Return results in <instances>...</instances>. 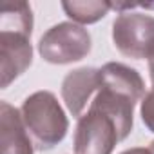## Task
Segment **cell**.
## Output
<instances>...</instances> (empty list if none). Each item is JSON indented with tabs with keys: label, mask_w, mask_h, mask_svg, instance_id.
Listing matches in <instances>:
<instances>
[{
	"label": "cell",
	"mask_w": 154,
	"mask_h": 154,
	"mask_svg": "<svg viewBox=\"0 0 154 154\" xmlns=\"http://www.w3.org/2000/svg\"><path fill=\"white\" fill-rule=\"evenodd\" d=\"M20 114L35 147L40 150L58 145L69 131L65 111L49 91H36L27 96L20 107Z\"/></svg>",
	"instance_id": "1"
},
{
	"label": "cell",
	"mask_w": 154,
	"mask_h": 154,
	"mask_svg": "<svg viewBox=\"0 0 154 154\" xmlns=\"http://www.w3.org/2000/svg\"><path fill=\"white\" fill-rule=\"evenodd\" d=\"M91 35L84 26L74 22H60L42 35L38 53L49 63L65 65L85 58L91 53Z\"/></svg>",
	"instance_id": "2"
},
{
	"label": "cell",
	"mask_w": 154,
	"mask_h": 154,
	"mask_svg": "<svg viewBox=\"0 0 154 154\" xmlns=\"http://www.w3.org/2000/svg\"><path fill=\"white\" fill-rule=\"evenodd\" d=\"M116 49L134 60H150L154 53V17L147 13H120L112 22Z\"/></svg>",
	"instance_id": "3"
},
{
	"label": "cell",
	"mask_w": 154,
	"mask_h": 154,
	"mask_svg": "<svg viewBox=\"0 0 154 154\" xmlns=\"http://www.w3.org/2000/svg\"><path fill=\"white\" fill-rule=\"evenodd\" d=\"M118 141L114 122L105 112L89 107L76 125L74 154H112Z\"/></svg>",
	"instance_id": "4"
},
{
	"label": "cell",
	"mask_w": 154,
	"mask_h": 154,
	"mask_svg": "<svg viewBox=\"0 0 154 154\" xmlns=\"http://www.w3.org/2000/svg\"><path fill=\"white\" fill-rule=\"evenodd\" d=\"M33 62L31 36L17 31H0V85L9 87Z\"/></svg>",
	"instance_id": "5"
},
{
	"label": "cell",
	"mask_w": 154,
	"mask_h": 154,
	"mask_svg": "<svg viewBox=\"0 0 154 154\" xmlns=\"http://www.w3.org/2000/svg\"><path fill=\"white\" fill-rule=\"evenodd\" d=\"M100 91V69L80 67L65 74L62 82V98L74 118H82L93 94Z\"/></svg>",
	"instance_id": "6"
},
{
	"label": "cell",
	"mask_w": 154,
	"mask_h": 154,
	"mask_svg": "<svg viewBox=\"0 0 154 154\" xmlns=\"http://www.w3.org/2000/svg\"><path fill=\"white\" fill-rule=\"evenodd\" d=\"M0 145L2 154H35L33 140L24 125L20 109L0 103Z\"/></svg>",
	"instance_id": "7"
},
{
	"label": "cell",
	"mask_w": 154,
	"mask_h": 154,
	"mask_svg": "<svg viewBox=\"0 0 154 154\" xmlns=\"http://www.w3.org/2000/svg\"><path fill=\"white\" fill-rule=\"evenodd\" d=\"M138 102H134L132 98L122 94V93H116L112 89H107V87H100V91L96 93L94 100L91 102L89 107H94L102 112H105L116 125V131H118V136H120V141L125 140L131 131H132V114H134V105Z\"/></svg>",
	"instance_id": "8"
},
{
	"label": "cell",
	"mask_w": 154,
	"mask_h": 154,
	"mask_svg": "<svg viewBox=\"0 0 154 154\" xmlns=\"http://www.w3.org/2000/svg\"><path fill=\"white\" fill-rule=\"evenodd\" d=\"M100 87L122 93L134 102H141L145 96V84L140 72L120 62H109L100 69Z\"/></svg>",
	"instance_id": "9"
},
{
	"label": "cell",
	"mask_w": 154,
	"mask_h": 154,
	"mask_svg": "<svg viewBox=\"0 0 154 154\" xmlns=\"http://www.w3.org/2000/svg\"><path fill=\"white\" fill-rule=\"evenodd\" d=\"M0 31L33 33V11L27 2H4L0 6Z\"/></svg>",
	"instance_id": "10"
},
{
	"label": "cell",
	"mask_w": 154,
	"mask_h": 154,
	"mask_svg": "<svg viewBox=\"0 0 154 154\" xmlns=\"http://www.w3.org/2000/svg\"><path fill=\"white\" fill-rule=\"evenodd\" d=\"M62 9L74 24L85 26L102 20L111 9V2H100V0L76 2V0H72V2H62Z\"/></svg>",
	"instance_id": "11"
},
{
	"label": "cell",
	"mask_w": 154,
	"mask_h": 154,
	"mask_svg": "<svg viewBox=\"0 0 154 154\" xmlns=\"http://www.w3.org/2000/svg\"><path fill=\"white\" fill-rule=\"evenodd\" d=\"M140 114H141V122L145 123V127L154 132V85L150 87L149 93H145L141 105H140Z\"/></svg>",
	"instance_id": "12"
},
{
	"label": "cell",
	"mask_w": 154,
	"mask_h": 154,
	"mask_svg": "<svg viewBox=\"0 0 154 154\" xmlns=\"http://www.w3.org/2000/svg\"><path fill=\"white\" fill-rule=\"evenodd\" d=\"M122 154H152V152H150V149H145V147H134V149L123 150Z\"/></svg>",
	"instance_id": "13"
},
{
	"label": "cell",
	"mask_w": 154,
	"mask_h": 154,
	"mask_svg": "<svg viewBox=\"0 0 154 154\" xmlns=\"http://www.w3.org/2000/svg\"><path fill=\"white\" fill-rule=\"evenodd\" d=\"M149 67H150V76H152V82H154V53H152V56L149 60Z\"/></svg>",
	"instance_id": "14"
},
{
	"label": "cell",
	"mask_w": 154,
	"mask_h": 154,
	"mask_svg": "<svg viewBox=\"0 0 154 154\" xmlns=\"http://www.w3.org/2000/svg\"><path fill=\"white\" fill-rule=\"evenodd\" d=\"M149 149H150V152H152V154H154V140H152V141H150V147H149Z\"/></svg>",
	"instance_id": "15"
}]
</instances>
